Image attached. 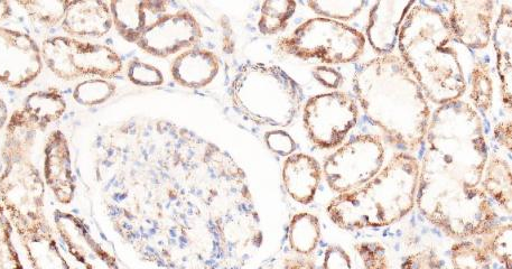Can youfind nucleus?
<instances>
[{
  "instance_id": "44",
  "label": "nucleus",
  "mask_w": 512,
  "mask_h": 269,
  "mask_svg": "<svg viewBox=\"0 0 512 269\" xmlns=\"http://www.w3.org/2000/svg\"><path fill=\"white\" fill-rule=\"evenodd\" d=\"M285 269H316V267L305 259H288Z\"/></svg>"
},
{
  "instance_id": "46",
  "label": "nucleus",
  "mask_w": 512,
  "mask_h": 269,
  "mask_svg": "<svg viewBox=\"0 0 512 269\" xmlns=\"http://www.w3.org/2000/svg\"><path fill=\"white\" fill-rule=\"evenodd\" d=\"M13 14V8L11 4L7 2H0V22L6 21L7 18Z\"/></svg>"
},
{
  "instance_id": "36",
  "label": "nucleus",
  "mask_w": 512,
  "mask_h": 269,
  "mask_svg": "<svg viewBox=\"0 0 512 269\" xmlns=\"http://www.w3.org/2000/svg\"><path fill=\"white\" fill-rule=\"evenodd\" d=\"M365 2H309V6L312 11L319 14L323 18H328L332 21H350L353 17H356L365 7Z\"/></svg>"
},
{
  "instance_id": "10",
  "label": "nucleus",
  "mask_w": 512,
  "mask_h": 269,
  "mask_svg": "<svg viewBox=\"0 0 512 269\" xmlns=\"http://www.w3.org/2000/svg\"><path fill=\"white\" fill-rule=\"evenodd\" d=\"M366 40L358 30L338 21L316 17L306 21L291 36L277 42L278 50L303 60L319 59L329 64L358 60Z\"/></svg>"
},
{
  "instance_id": "45",
  "label": "nucleus",
  "mask_w": 512,
  "mask_h": 269,
  "mask_svg": "<svg viewBox=\"0 0 512 269\" xmlns=\"http://www.w3.org/2000/svg\"><path fill=\"white\" fill-rule=\"evenodd\" d=\"M8 109L5 101L2 97H0V131L7 125L8 123Z\"/></svg>"
},
{
  "instance_id": "14",
  "label": "nucleus",
  "mask_w": 512,
  "mask_h": 269,
  "mask_svg": "<svg viewBox=\"0 0 512 269\" xmlns=\"http://www.w3.org/2000/svg\"><path fill=\"white\" fill-rule=\"evenodd\" d=\"M44 60L42 48L30 34L0 26V83L24 89L40 77Z\"/></svg>"
},
{
  "instance_id": "6",
  "label": "nucleus",
  "mask_w": 512,
  "mask_h": 269,
  "mask_svg": "<svg viewBox=\"0 0 512 269\" xmlns=\"http://www.w3.org/2000/svg\"><path fill=\"white\" fill-rule=\"evenodd\" d=\"M421 165L400 153L374 179L357 190L339 194L328 206L329 218L346 230L395 224L414 208Z\"/></svg>"
},
{
  "instance_id": "30",
  "label": "nucleus",
  "mask_w": 512,
  "mask_h": 269,
  "mask_svg": "<svg viewBox=\"0 0 512 269\" xmlns=\"http://www.w3.org/2000/svg\"><path fill=\"white\" fill-rule=\"evenodd\" d=\"M296 11L293 0H269L262 5L258 30L263 35H274L286 29Z\"/></svg>"
},
{
  "instance_id": "29",
  "label": "nucleus",
  "mask_w": 512,
  "mask_h": 269,
  "mask_svg": "<svg viewBox=\"0 0 512 269\" xmlns=\"http://www.w3.org/2000/svg\"><path fill=\"white\" fill-rule=\"evenodd\" d=\"M22 246L33 269H72L54 234L23 241Z\"/></svg>"
},
{
  "instance_id": "22",
  "label": "nucleus",
  "mask_w": 512,
  "mask_h": 269,
  "mask_svg": "<svg viewBox=\"0 0 512 269\" xmlns=\"http://www.w3.org/2000/svg\"><path fill=\"white\" fill-rule=\"evenodd\" d=\"M415 2L404 0H387L378 2L371 8L367 36L374 50L387 55L395 49L400 25Z\"/></svg>"
},
{
  "instance_id": "41",
  "label": "nucleus",
  "mask_w": 512,
  "mask_h": 269,
  "mask_svg": "<svg viewBox=\"0 0 512 269\" xmlns=\"http://www.w3.org/2000/svg\"><path fill=\"white\" fill-rule=\"evenodd\" d=\"M323 269H352L350 257L340 246H331L324 255Z\"/></svg>"
},
{
  "instance_id": "15",
  "label": "nucleus",
  "mask_w": 512,
  "mask_h": 269,
  "mask_svg": "<svg viewBox=\"0 0 512 269\" xmlns=\"http://www.w3.org/2000/svg\"><path fill=\"white\" fill-rule=\"evenodd\" d=\"M202 37V27L197 18L183 9L178 13L165 14L148 27L137 46L154 57L167 58L180 51L193 49Z\"/></svg>"
},
{
  "instance_id": "37",
  "label": "nucleus",
  "mask_w": 512,
  "mask_h": 269,
  "mask_svg": "<svg viewBox=\"0 0 512 269\" xmlns=\"http://www.w3.org/2000/svg\"><path fill=\"white\" fill-rule=\"evenodd\" d=\"M128 78L137 86L157 87L164 82L163 74L152 64H147L139 60L129 63Z\"/></svg>"
},
{
  "instance_id": "33",
  "label": "nucleus",
  "mask_w": 512,
  "mask_h": 269,
  "mask_svg": "<svg viewBox=\"0 0 512 269\" xmlns=\"http://www.w3.org/2000/svg\"><path fill=\"white\" fill-rule=\"evenodd\" d=\"M451 259L454 269H493L491 257L486 250L470 240L454 244Z\"/></svg>"
},
{
  "instance_id": "23",
  "label": "nucleus",
  "mask_w": 512,
  "mask_h": 269,
  "mask_svg": "<svg viewBox=\"0 0 512 269\" xmlns=\"http://www.w3.org/2000/svg\"><path fill=\"white\" fill-rule=\"evenodd\" d=\"M282 176L287 193L296 202L310 204L320 187L322 170L314 157L292 154L284 162Z\"/></svg>"
},
{
  "instance_id": "18",
  "label": "nucleus",
  "mask_w": 512,
  "mask_h": 269,
  "mask_svg": "<svg viewBox=\"0 0 512 269\" xmlns=\"http://www.w3.org/2000/svg\"><path fill=\"white\" fill-rule=\"evenodd\" d=\"M448 22L453 37L467 48L481 50L489 45L495 3L491 0L451 3Z\"/></svg>"
},
{
  "instance_id": "24",
  "label": "nucleus",
  "mask_w": 512,
  "mask_h": 269,
  "mask_svg": "<svg viewBox=\"0 0 512 269\" xmlns=\"http://www.w3.org/2000/svg\"><path fill=\"white\" fill-rule=\"evenodd\" d=\"M220 70V59L216 53L206 49L186 50L173 61L172 76L185 88L201 89L216 79Z\"/></svg>"
},
{
  "instance_id": "40",
  "label": "nucleus",
  "mask_w": 512,
  "mask_h": 269,
  "mask_svg": "<svg viewBox=\"0 0 512 269\" xmlns=\"http://www.w3.org/2000/svg\"><path fill=\"white\" fill-rule=\"evenodd\" d=\"M265 141L269 150L281 156H290L296 150L294 139L283 131L267 133Z\"/></svg>"
},
{
  "instance_id": "39",
  "label": "nucleus",
  "mask_w": 512,
  "mask_h": 269,
  "mask_svg": "<svg viewBox=\"0 0 512 269\" xmlns=\"http://www.w3.org/2000/svg\"><path fill=\"white\" fill-rule=\"evenodd\" d=\"M400 269H448L443 259L432 249L418 250L407 256Z\"/></svg>"
},
{
  "instance_id": "34",
  "label": "nucleus",
  "mask_w": 512,
  "mask_h": 269,
  "mask_svg": "<svg viewBox=\"0 0 512 269\" xmlns=\"http://www.w3.org/2000/svg\"><path fill=\"white\" fill-rule=\"evenodd\" d=\"M471 99L482 114H488L493 104V83L488 63L479 61L471 72Z\"/></svg>"
},
{
  "instance_id": "38",
  "label": "nucleus",
  "mask_w": 512,
  "mask_h": 269,
  "mask_svg": "<svg viewBox=\"0 0 512 269\" xmlns=\"http://www.w3.org/2000/svg\"><path fill=\"white\" fill-rule=\"evenodd\" d=\"M356 252L365 269H390L386 249L379 243H361Z\"/></svg>"
},
{
  "instance_id": "25",
  "label": "nucleus",
  "mask_w": 512,
  "mask_h": 269,
  "mask_svg": "<svg viewBox=\"0 0 512 269\" xmlns=\"http://www.w3.org/2000/svg\"><path fill=\"white\" fill-rule=\"evenodd\" d=\"M512 13L509 5L502 6L493 32V46L497 55V71L501 83L502 101L511 109V48H512Z\"/></svg>"
},
{
  "instance_id": "32",
  "label": "nucleus",
  "mask_w": 512,
  "mask_h": 269,
  "mask_svg": "<svg viewBox=\"0 0 512 269\" xmlns=\"http://www.w3.org/2000/svg\"><path fill=\"white\" fill-rule=\"evenodd\" d=\"M512 229L510 224H499L493 226L483 236L482 248L491 257L504 265V268L511 269L512 263Z\"/></svg>"
},
{
  "instance_id": "28",
  "label": "nucleus",
  "mask_w": 512,
  "mask_h": 269,
  "mask_svg": "<svg viewBox=\"0 0 512 269\" xmlns=\"http://www.w3.org/2000/svg\"><path fill=\"white\" fill-rule=\"evenodd\" d=\"M483 191L508 213L512 209L511 170L509 164L499 157H493L487 166Z\"/></svg>"
},
{
  "instance_id": "42",
  "label": "nucleus",
  "mask_w": 512,
  "mask_h": 269,
  "mask_svg": "<svg viewBox=\"0 0 512 269\" xmlns=\"http://www.w3.org/2000/svg\"><path fill=\"white\" fill-rule=\"evenodd\" d=\"M313 76L321 85L330 89H337L342 83L341 74L329 67H318L313 71Z\"/></svg>"
},
{
  "instance_id": "11",
  "label": "nucleus",
  "mask_w": 512,
  "mask_h": 269,
  "mask_svg": "<svg viewBox=\"0 0 512 269\" xmlns=\"http://www.w3.org/2000/svg\"><path fill=\"white\" fill-rule=\"evenodd\" d=\"M42 54L46 67L64 81L82 77L111 79L123 69V61L109 46L70 36L49 37L42 44Z\"/></svg>"
},
{
  "instance_id": "43",
  "label": "nucleus",
  "mask_w": 512,
  "mask_h": 269,
  "mask_svg": "<svg viewBox=\"0 0 512 269\" xmlns=\"http://www.w3.org/2000/svg\"><path fill=\"white\" fill-rule=\"evenodd\" d=\"M495 137L497 142L507 148L508 151L511 150V123L510 120L508 122H501L495 128Z\"/></svg>"
},
{
  "instance_id": "21",
  "label": "nucleus",
  "mask_w": 512,
  "mask_h": 269,
  "mask_svg": "<svg viewBox=\"0 0 512 269\" xmlns=\"http://www.w3.org/2000/svg\"><path fill=\"white\" fill-rule=\"evenodd\" d=\"M61 26L73 39H100L114 26L109 3L102 0H69Z\"/></svg>"
},
{
  "instance_id": "8",
  "label": "nucleus",
  "mask_w": 512,
  "mask_h": 269,
  "mask_svg": "<svg viewBox=\"0 0 512 269\" xmlns=\"http://www.w3.org/2000/svg\"><path fill=\"white\" fill-rule=\"evenodd\" d=\"M425 137L430 151L440 155L471 187H478L488 163V145L476 109L460 99L440 105Z\"/></svg>"
},
{
  "instance_id": "47",
  "label": "nucleus",
  "mask_w": 512,
  "mask_h": 269,
  "mask_svg": "<svg viewBox=\"0 0 512 269\" xmlns=\"http://www.w3.org/2000/svg\"><path fill=\"white\" fill-rule=\"evenodd\" d=\"M504 269H506V268H504Z\"/></svg>"
},
{
  "instance_id": "31",
  "label": "nucleus",
  "mask_w": 512,
  "mask_h": 269,
  "mask_svg": "<svg viewBox=\"0 0 512 269\" xmlns=\"http://www.w3.org/2000/svg\"><path fill=\"white\" fill-rule=\"evenodd\" d=\"M15 4L21 6L33 21L46 27H53L62 23L69 0H25Z\"/></svg>"
},
{
  "instance_id": "9",
  "label": "nucleus",
  "mask_w": 512,
  "mask_h": 269,
  "mask_svg": "<svg viewBox=\"0 0 512 269\" xmlns=\"http://www.w3.org/2000/svg\"><path fill=\"white\" fill-rule=\"evenodd\" d=\"M225 254L218 227L192 198L186 199L167 240L164 268L221 269Z\"/></svg>"
},
{
  "instance_id": "35",
  "label": "nucleus",
  "mask_w": 512,
  "mask_h": 269,
  "mask_svg": "<svg viewBox=\"0 0 512 269\" xmlns=\"http://www.w3.org/2000/svg\"><path fill=\"white\" fill-rule=\"evenodd\" d=\"M116 87L105 79L83 81L74 90L73 98L82 106H97L114 96Z\"/></svg>"
},
{
  "instance_id": "12",
  "label": "nucleus",
  "mask_w": 512,
  "mask_h": 269,
  "mask_svg": "<svg viewBox=\"0 0 512 269\" xmlns=\"http://www.w3.org/2000/svg\"><path fill=\"white\" fill-rule=\"evenodd\" d=\"M385 148L378 136L359 135L342 145L324 163L331 190L340 194L357 190L383 169Z\"/></svg>"
},
{
  "instance_id": "13",
  "label": "nucleus",
  "mask_w": 512,
  "mask_h": 269,
  "mask_svg": "<svg viewBox=\"0 0 512 269\" xmlns=\"http://www.w3.org/2000/svg\"><path fill=\"white\" fill-rule=\"evenodd\" d=\"M358 105L346 92L312 97L304 107V125L311 141L325 150L337 147L358 122Z\"/></svg>"
},
{
  "instance_id": "4",
  "label": "nucleus",
  "mask_w": 512,
  "mask_h": 269,
  "mask_svg": "<svg viewBox=\"0 0 512 269\" xmlns=\"http://www.w3.org/2000/svg\"><path fill=\"white\" fill-rule=\"evenodd\" d=\"M37 132L22 109L16 110L2 148L0 201L21 243L54 234L45 212L46 185L32 157Z\"/></svg>"
},
{
  "instance_id": "26",
  "label": "nucleus",
  "mask_w": 512,
  "mask_h": 269,
  "mask_svg": "<svg viewBox=\"0 0 512 269\" xmlns=\"http://www.w3.org/2000/svg\"><path fill=\"white\" fill-rule=\"evenodd\" d=\"M22 111L37 131H45L65 114L67 101L55 88L36 91L26 98Z\"/></svg>"
},
{
  "instance_id": "19",
  "label": "nucleus",
  "mask_w": 512,
  "mask_h": 269,
  "mask_svg": "<svg viewBox=\"0 0 512 269\" xmlns=\"http://www.w3.org/2000/svg\"><path fill=\"white\" fill-rule=\"evenodd\" d=\"M43 179L55 199L68 206L76 196L77 184L72 169L71 151L67 136L55 129L44 146Z\"/></svg>"
},
{
  "instance_id": "16",
  "label": "nucleus",
  "mask_w": 512,
  "mask_h": 269,
  "mask_svg": "<svg viewBox=\"0 0 512 269\" xmlns=\"http://www.w3.org/2000/svg\"><path fill=\"white\" fill-rule=\"evenodd\" d=\"M218 230L225 254V269L244 267L263 245L262 224L255 206L242 209L223 220Z\"/></svg>"
},
{
  "instance_id": "7",
  "label": "nucleus",
  "mask_w": 512,
  "mask_h": 269,
  "mask_svg": "<svg viewBox=\"0 0 512 269\" xmlns=\"http://www.w3.org/2000/svg\"><path fill=\"white\" fill-rule=\"evenodd\" d=\"M232 107L248 122L260 126H290L303 104L301 86L281 68L246 63L229 88Z\"/></svg>"
},
{
  "instance_id": "2",
  "label": "nucleus",
  "mask_w": 512,
  "mask_h": 269,
  "mask_svg": "<svg viewBox=\"0 0 512 269\" xmlns=\"http://www.w3.org/2000/svg\"><path fill=\"white\" fill-rule=\"evenodd\" d=\"M353 89L368 119L390 143L408 152L423 143L431 110L402 59L387 54L363 63L353 77Z\"/></svg>"
},
{
  "instance_id": "1",
  "label": "nucleus",
  "mask_w": 512,
  "mask_h": 269,
  "mask_svg": "<svg viewBox=\"0 0 512 269\" xmlns=\"http://www.w3.org/2000/svg\"><path fill=\"white\" fill-rule=\"evenodd\" d=\"M179 126L157 120L130 123L124 134V171L117 180L111 220L145 261L165 265L167 240L186 193Z\"/></svg>"
},
{
  "instance_id": "20",
  "label": "nucleus",
  "mask_w": 512,
  "mask_h": 269,
  "mask_svg": "<svg viewBox=\"0 0 512 269\" xmlns=\"http://www.w3.org/2000/svg\"><path fill=\"white\" fill-rule=\"evenodd\" d=\"M169 5L165 0H118L109 3L117 32L127 42L135 44L148 27L167 14Z\"/></svg>"
},
{
  "instance_id": "17",
  "label": "nucleus",
  "mask_w": 512,
  "mask_h": 269,
  "mask_svg": "<svg viewBox=\"0 0 512 269\" xmlns=\"http://www.w3.org/2000/svg\"><path fill=\"white\" fill-rule=\"evenodd\" d=\"M54 224L70 255L85 269H120L116 258L93 238L79 217L57 210Z\"/></svg>"
},
{
  "instance_id": "5",
  "label": "nucleus",
  "mask_w": 512,
  "mask_h": 269,
  "mask_svg": "<svg viewBox=\"0 0 512 269\" xmlns=\"http://www.w3.org/2000/svg\"><path fill=\"white\" fill-rule=\"evenodd\" d=\"M416 203L428 221L455 239L481 237L498 219L487 194L471 187L440 155L430 150L421 166Z\"/></svg>"
},
{
  "instance_id": "27",
  "label": "nucleus",
  "mask_w": 512,
  "mask_h": 269,
  "mask_svg": "<svg viewBox=\"0 0 512 269\" xmlns=\"http://www.w3.org/2000/svg\"><path fill=\"white\" fill-rule=\"evenodd\" d=\"M321 238V225L312 213H297L288 228V243L296 254L309 256L318 248Z\"/></svg>"
},
{
  "instance_id": "3",
  "label": "nucleus",
  "mask_w": 512,
  "mask_h": 269,
  "mask_svg": "<svg viewBox=\"0 0 512 269\" xmlns=\"http://www.w3.org/2000/svg\"><path fill=\"white\" fill-rule=\"evenodd\" d=\"M452 41L448 18L426 4L414 5L400 25L397 42L403 61L437 105L458 100L467 90Z\"/></svg>"
}]
</instances>
